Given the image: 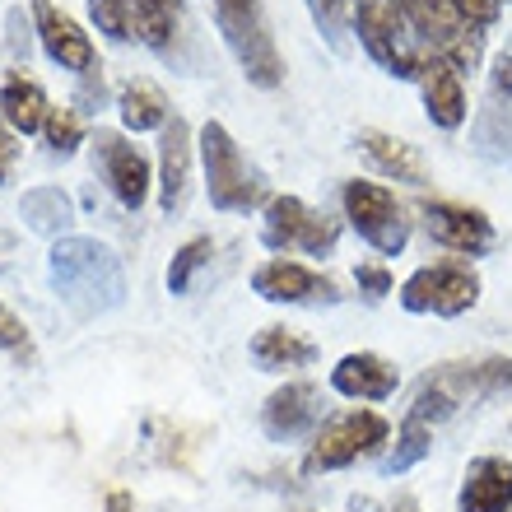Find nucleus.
<instances>
[{
	"mask_svg": "<svg viewBox=\"0 0 512 512\" xmlns=\"http://www.w3.org/2000/svg\"><path fill=\"white\" fill-rule=\"evenodd\" d=\"M475 154L503 163L512 159V52L494 56V70H489V98L480 117H475L471 131Z\"/></svg>",
	"mask_w": 512,
	"mask_h": 512,
	"instance_id": "nucleus-11",
	"label": "nucleus"
},
{
	"mask_svg": "<svg viewBox=\"0 0 512 512\" xmlns=\"http://www.w3.org/2000/svg\"><path fill=\"white\" fill-rule=\"evenodd\" d=\"M47 94H42L38 84L28 80V75H5V84H0V117L14 126L19 135H33L47 126Z\"/></svg>",
	"mask_w": 512,
	"mask_h": 512,
	"instance_id": "nucleus-22",
	"label": "nucleus"
},
{
	"mask_svg": "<svg viewBox=\"0 0 512 512\" xmlns=\"http://www.w3.org/2000/svg\"><path fill=\"white\" fill-rule=\"evenodd\" d=\"M429 443H433V429H429V424H424V419H410V415H405L401 443H396V452L382 461V471H387V475H405L410 466H415V461L429 457Z\"/></svg>",
	"mask_w": 512,
	"mask_h": 512,
	"instance_id": "nucleus-26",
	"label": "nucleus"
},
{
	"mask_svg": "<svg viewBox=\"0 0 512 512\" xmlns=\"http://www.w3.org/2000/svg\"><path fill=\"white\" fill-rule=\"evenodd\" d=\"M131 10H135L140 42H149L154 52H168L177 33V0H131Z\"/></svg>",
	"mask_w": 512,
	"mask_h": 512,
	"instance_id": "nucleus-25",
	"label": "nucleus"
},
{
	"mask_svg": "<svg viewBox=\"0 0 512 512\" xmlns=\"http://www.w3.org/2000/svg\"><path fill=\"white\" fill-rule=\"evenodd\" d=\"M387 438H391V424L378 415V410L336 415L331 424H322V429L312 433L308 471H340V466H354L359 457H373Z\"/></svg>",
	"mask_w": 512,
	"mask_h": 512,
	"instance_id": "nucleus-8",
	"label": "nucleus"
},
{
	"mask_svg": "<svg viewBox=\"0 0 512 512\" xmlns=\"http://www.w3.org/2000/svg\"><path fill=\"white\" fill-rule=\"evenodd\" d=\"M191 187V126L182 117L163 126V145H159V205L163 215H177L187 205Z\"/></svg>",
	"mask_w": 512,
	"mask_h": 512,
	"instance_id": "nucleus-18",
	"label": "nucleus"
},
{
	"mask_svg": "<svg viewBox=\"0 0 512 512\" xmlns=\"http://www.w3.org/2000/svg\"><path fill=\"white\" fill-rule=\"evenodd\" d=\"M350 24L359 33V47L368 52V61H378L396 80H419L424 61L433 56L410 28V19L401 14V5H391V0H354Z\"/></svg>",
	"mask_w": 512,
	"mask_h": 512,
	"instance_id": "nucleus-3",
	"label": "nucleus"
},
{
	"mask_svg": "<svg viewBox=\"0 0 512 512\" xmlns=\"http://www.w3.org/2000/svg\"><path fill=\"white\" fill-rule=\"evenodd\" d=\"M210 256H215L210 238H191V243L173 256V266H168V294H187L191 280H196V270H201Z\"/></svg>",
	"mask_w": 512,
	"mask_h": 512,
	"instance_id": "nucleus-28",
	"label": "nucleus"
},
{
	"mask_svg": "<svg viewBox=\"0 0 512 512\" xmlns=\"http://www.w3.org/2000/svg\"><path fill=\"white\" fill-rule=\"evenodd\" d=\"M252 289L266 303H336V284L317 275V270L298 266V261H266L256 266Z\"/></svg>",
	"mask_w": 512,
	"mask_h": 512,
	"instance_id": "nucleus-14",
	"label": "nucleus"
},
{
	"mask_svg": "<svg viewBox=\"0 0 512 512\" xmlns=\"http://www.w3.org/2000/svg\"><path fill=\"white\" fill-rule=\"evenodd\" d=\"M33 24H38L42 52L52 56L56 66L75 70V75H94V66H98L94 42H89V33H84L61 5H52V0H33Z\"/></svg>",
	"mask_w": 512,
	"mask_h": 512,
	"instance_id": "nucleus-12",
	"label": "nucleus"
},
{
	"mask_svg": "<svg viewBox=\"0 0 512 512\" xmlns=\"http://www.w3.org/2000/svg\"><path fill=\"white\" fill-rule=\"evenodd\" d=\"M201 163H205V187H210V205L243 215L261 201V177L247 168L243 149L229 135V126L205 122L201 126Z\"/></svg>",
	"mask_w": 512,
	"mask_h": 512,
	"instance_id": "nucleus-5",
	"label": "nucleus"
},
{
	"mask_svg": "<svg viewBox=\"0 0 512 512\" xmlns=\"http://www.w3.org/2000/svg\"><path fill=\"white\" fill-rule=\"evenodd\" d=\"M331 387L340 391V396H350V401H387V396H396V387H401V373H396V364H387L382 354H345L336 368H331Z\"/></svg>",
	"mask_w": 512,
	"mask_h": 512,
	"instance_id": "nucleus-17",
	"label": "nucleus"
},
{
	"mask_svg": "<svg viewBox=\"0 0 512 512\" xmlns=\"http://www.w3.org/2000/svg\"><path fill=\"white\" fill-rule=\"evenodd\" d=\"M47 280L75 317H98L126 303V270L98 238H56L47 256Z\"/></svg>",
	"mask_w": 512,
	"mask_h": 512,
	"instance_id": "nucleus-1",
	"label": "nucleus"
},
{
	"mask_svg": "<svg viewBox=\"0 0 512 512\" xmlns=\"http://www.w3.org/2000/svg\"><path fill=\"white\" fill-rule=\"evenodd\" d=\"M340 205H345V219L354 224V233L364 238L373 252L396 256L410 243V219H405V205L391 196L378 182H345L340 187Z\"/></svg>",
	"mask_w": 512,
	"mask_h": 512,
	"instance_id": "nucleus-6",
	"label": "nucleus"
},
{
	"mask_svg": "<svg viewBox=\"0 0 512 512\" xmlns=\"http://www.w3.org/2000/svg\"><path fill=\"white\" fill-rule=\"evenodd\" d=\"M42 135H47V149H52V154H75V145L84 140L80 112L52 108V112H47V126H42Z\"/></svg>",
	"mask_w": 512,
	"mask_h": 512,
	"instance_id": "nucleus-30",
	"label": "nucleus"
},
{
	"mask_svg": "<svg viewBox=\"0 0 512 512\" xmlns=\"http://www.w3.org/2000/svg\"><path fill=\"white\" fill-rule=\"evenodd\" d=\"M0 350L28 354V326L19 322V312H10L5 303H0Z\"/></svg>",
	"mask_w": 512,
	"mask_h": 512,
	"instance_id": "nucleus-31",
	"label": "nucleus"
},
{
	"mask_svg": "<svg viewBox=\"0 0 512 512\" xmlns=\"http://www.w3.org/2000/svg\"><path fill=\"white\" fill-rule=\"evenodd\" d=\"M457 512H512V461L480 457L461 480Z\"/></svg>",
	"mask_w": 512,
	"mask_h": 512,
	"instance_id": "nucleus-19",
	"label": "nucleus"
},
{
	"mask_svg": "<svg viewBox=\"0 0 512 512\" xmlns=\"http://www.w3.org/2000/svg\"><path fill=\"white\" fill-rule=\"evenodd\" d=\"M24 219L33 233H47V238H61V229H70V219H75V205L61 187H33L24 191Z\"/></svg>",
	"mask_w": 512,
	"mask_h": 512,
	"instance_id": "nucleus-24",
	"label": "nucleus"
},
{
	"mask_svg": "<svg viewBox=\"0 0 512 512\" xmlns=\"http://www.w3.org/2000/svg\"><path fill=\"white\" fill-rule=\"evenodd\" d=\"M359 149H364L368 159H373V168L387 177H396V182H410V187H424L429 182V163H424V154H419L410 140H401V135H387V131H359Z\"/></svg>",
	"mask_w": 512,
	"mask_h": 512,
	"instance_id": "nucleus-20",
	"label": "nucleus"
},
{
	"mask_svg": "<svg viewBox=\"0 0 512 512\" xmlns=\"http://www.w3.org/2000/svg\"><path fill=\"white\" fill-rule=\"evenodd\" d=\"M108 512H131V494H122V489H117V494L108 499Z\"/></svg>",
	"mask_w": 512,
	"mask_h": 512,
	"instance_id": "nucleus-34",
	"label": "nucleus"
},
{
	"mask_svg": "<svg viewBox=\"0 0 512 512\" xmlns=\"http://www.w3.org/2000/svg\"><path fill=\"white\" fill-rule=\"evenodd\" d=\"M322 424V391L312 382H284L266 405H261V429L275 443H294V438H312Z\"/></svg>",
	"mask_w": 512,
	"mask_h": 512,
	"instance_id": "nucleus-13",
	"label": "nucleus"
},
{
	"mask_svg": "<svg viewBox=\"0 0 512 512\" xmlns=\"http://www.w3.org/2000/svg\"><path fill=\"white\" fill-rule=\"evenodd\" d=\"M419 94H424V112L438 131H457L466 122V75L443 56H429L419 70Z\"/></svg>",
	"mask_w": 512,
	"mask_h": 512,
	"instance_id": "nucleus-16",
	"label": "nucleus"
},
{
	"mask_svg": "<svg viewBox=\"0 0 512 512\" xmlns=\"http://www.w3.org/2000/svg\"><path fill=\"white\" fill-rule=\"evenodd\" d=\"M354 280H359V289H364L368 298L391 294V275L382 266H359V275H354Z\"/></svg>",
	"mask_w": 512,
	"mask_h": 512,
	"instance_id": "nucleus-32",
	"label": "nucleus"
},
{
	"mask_svg": "<svg viewBox=\"0 0 512 512\" xmlns=\"http://www.w3.org/2000/svg\"><path fill=\"white\" fill-rule=\"evenodd\" d=\"M512 387V359H480V364H443L433 368L429 378L419 382L415 405H410V419H424V424H438V419H452L461 405H475L485 396H499Z\"/></svg>",
	"mask_w": 512,
	"mask_h": 512,
	"instance_id": "nucleus-2",
	"label": "nucleus"
},
{
	"mask_svg": "<svg viewBox=\"0 0 512 512\" xmlns=\"http://www.w3.org/2000/svg\"><path fill=\"white\" fill-rule=\"evenodd\" d=\"M308 14H312V24L322 28V38L340 52V47H345L350 14H354V0H308Z\"/></svg>",
	"mask_w": 512,
	"mask_h": 512,
	"instance_id": "nucleus-29",
	"label": "nucleus"
},
{
	"mask_svg": "<svg viewBox=\"0 0 512 512\" xmlns=\"http://www.w3.org/2000/svg\"><path fill=\"white\" fill-rule=\"evenodd\" d=\"M396 512H415V503H410V499H401V508H396Z\"/></svg>",
	"mask_w": 512,
	"mask_h": 512,
	"instance_id": "nucleus-35",
	"label": "nucleus"
},
{
	"mask_svg": "<svg viewBox=\"0 0 512 512\" xmlns=\"http://www.w3.org/2000/svg\"><path fill=\"white\" fill-rule=\"evenodd\" d=\"M98 163H103V177H108L112 196L126 205V210H140L149 196V163L135 145H126L122 135L98 131Z\"/></svg>",
	"mask_w": 512,
	"mask_h": 512,
	"instance_id": "nucleus-15",
	"label": "nucleus"
},
{
	"mask_svg": "<svg viewBox=\"0 0 512 512\" xmlns=\"http://www.w3.org/2000/svg\"><path fill=\"white\" fill-rule=\"evenodd\" d=\"M340 238L336 219L317 215L298 196H270L266 224H261V243L270 252H308V256H331Z\"/></svg>",
	"mask_w": 512,
	"mask_h": 512,
	"instance_id": "nucleus-9",
	"label": "nucleus"
},
{
	"mask_svg": "<svg viewBox=\"0 0 512 512\" xmlns=\"http://www.w3.org/2000/svg\"><path fill=\"white\" fill-rule=\"evenodd\" d=\"M480 303V275L466 261H438L401 284V308L419 317H461Z\"/></svg>",
	"mask_w": 512,
	"mask_h": 512,
	"instance_id": "nucleus-7",
	"label": "nucleus"
},
{
	"mask_svg": "<svg viewBox=\"0 0 512 512\" xmlns=\"http://www.w3.org/2000/svg\"><path fill=\"white\" fill-rule=\"evenodd\" d=\"M252 359L256 368H266V373H284V368H308L317 359V345L308 336H298L289 326H266V331H256L252 340Z\"/></svg>",
	"mask_w": 512,
	"mask_h": 512,
	"instance_id": "nucleus-21",
	"label": "nucleus"
},
{
	"mask_svg": "<svg viewBox=\"0 0 512 512\" xmlns=\"http://www.w3.org/2000/svg\"><path fill=\"white\" fill-rule=\"evenodd\" d=\"M89 19H94L98 33H108L112 42H131V38H140L131 0H89Z\"/></svg>",
	"mask_w": 512,
	"mask_h": 512,
	"instance_id": "nucleus-27",
	"label": "nucleus"
},
{
	"mask_svg": "<svg viewBox=\"0 0 512 512\" xmlns=\"http://www.w3.org/2000/svg\"><path fill=\"white\" fill-rule=\"evenodd\" d=\"M419 219H424V233H429L438 247L461 256H485L489 247L499 243V233L489 224L485 210L475 205H457V201H424L419 205Z\"/></svg>",
	"mask_w": 512,
	"mask_h": 512,
	"instance_id": "nucleus-10",
	"label": "nucleus"
},
{
	"mask_svg": "<svg viewBox=\"0 0 512 512\" xmlns=\"http://www.w3.org/2000/svg\"><path fill=\"white\" fill-rule=\"evenodd\" d=\"M210 5H215V24L229 42L233 61L243 66V75L256 89H275L284 80V61L275 52L261 0H210Z\"/></svg>",
	"mask_w": 512,
	"mask_h": 512,
	"instance_id": "nucleus-4",
	"label": "nucleus"
},
{
	"mask_svg": "<svg viewBox=\"0 0 512 512\" xmlns=\"http://www.w3.org/2000/svg\"><path fill=\"white\" fill-rule=\"evenodd\" d=\"M117 112H122L126 131H163L168 126V98L154 89L149 80H126L117 94Z\"/></svg>",
	"mask_w": 512,
	"mask_h": 512,
	"instance_id": "nucleus-23",
	"label": "nucleus"
},
{
	"mask_svg": "<svg viewBox=\"0 0 512 512\" xmlns=\"http://www.w3.org/2000/svg\"><path fill=\"white\" fill-rule=\"evenodd\" d=\"M391 5H396V0H391Z\"/></svg>",
	"mask_w": 512,
	"mask_h": 512,
	"instance_id": "nucleus-36",
	"label": "nucleus"
},
{
	"mask_svg": "<svg viewBox=\"0 0 512 512\" xmlns=\"http://www.w3.org/2000/svg\"><path fill=\"white\" fill-rule=\"evenodd\" d=\"M10 163H14V145L0 135V182H10Z\"/></svg>",
	"mask_w": 512,
	"mask_h": 512,
	"instance_id": "nucleus-33",
	"label": "nucleus"
}]
</instances>
